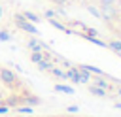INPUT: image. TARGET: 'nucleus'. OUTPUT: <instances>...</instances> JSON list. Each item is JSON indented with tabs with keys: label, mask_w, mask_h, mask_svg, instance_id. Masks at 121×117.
<instances>
[{
	"label": "nucleus",
	"mask_w": 121,
	"mask_h": 117,
	"mask_svg": "<svg viewBox=\"0 0 121 117\" xmlns=\"http://www.w3.org/2000/svg\"><path fill=\"white\" fill-rule=\"evenodd\" d=\"M117 94H119V96H121V89H117Z\"/></svg>",
	"instance_id": "nucleus-17"
},
{
	"label": "nucleus",
	"mask_w": 121,
	"mask_h": 117,
	"mask_svg": "<svg viewBox=\"0 0 121 117\" xmlns=\"http://www.w3.org/2000/svg\"><path fill=\"white\" fill-rule=\"evenodd\" d=\"M26 47L30 51H38V53H47V47L38 40V38H28L26 40Z\"/></svg>",
	"instance_id": "nucleus-2"
},
{
	"label": "nucleus",
	"mask_w": 121,
	"mask_h": 117,
	"mask_svg": "<svg viewBox=\"0 0 121 117\" xmlns=\"http://www.w3.org/2000/svg\"><path fill=\"white\" fill-rule=\"evenodd\" d=\"M45 57H47V53H38V51H32V53H30V60L36 62V64H38L40 60H43Z\"/></svg>",
	"instance_id": "nucleus-6"
},
{
	"label": "nucleus",
	"mask_w": 121,
	"mask_h": 117,
	"mask_svg": "<svg viewBox=\"0 0 121 117\" xmlns=\"http://www.w3.org/2000/svg\"><path fill=\"white\" fill-rule=\"evenodd\" d=\"M89 81H93V85H96V87H100V89H104V91H110V89H112V85H110L104 77H100V75H98V77H91Z\"/></svg>",
	"instance_id": "nucleus-4"
},
{
	"label": "nucleus",
	"mask_w": 121,
	"mask_h": 117,
	"mask_svg": "<svg viewBox=\"0 0 121 117\" xmlns=\"http://www.w3.org/2000/svg\"><path fill=\"white\" fill-rule=\"evenodd\" d=\"M57 91H62V92H72L70 87H64V85H57Z\"/></svg>",
	"instance_id": "nucleus-12"
},
{
	"label": "nucleus",
	"mask_w": 121,
	"mask_h": 117,
	"mask_svg": "<svg viewBox=\"0 0 121 117\" xmlns=\"http://www.w3.org/2000/svg\"><path fill=\"white\" fill-rule=\"evenodd\" d=\"M13 21H15V25H17L21 30H25V32H28V34H36V28L32 26V23H30V21H26L23 15H19V13H17V15L13 17Z\"/></svg>",
	"instance_id": "nucleus-1"
},
{
	"label": "nucleus",
	"mask_w": 121,
	"mask_h": 117,
	"mask_svg": "<svg viewBox=\"0 0 121 117\" xmlns=\"http://www.w3.org/2000/svg\"><path fill=\"white\" fill-rule=\"evenodd\" d=\"M51 66H53V62H51V60H47V58H43V60H40V62H38V68H40V70H49Z\"/></svg>",
	"instance_id": "nucleus-9"
},
{
	"label": "nucleus",
	"mask_w": 121,
	"mask_h": 117,
	"mask_svg": "<svg viewBox=\"0 0 121 117\" xmlns=\"http://www.w3.org/2000/svg\"><path fill=\"white\" fill-rule=\"evenodd\" d=\"M49 70H51V74H53V75H57V77H60V79H68V74H66V72H62L60 68H55V66H51Z\"/></svg>",
	"instance_id": "nucleus-7"
},
{
	"label": "nucleus",
	"mask_w": 121,
	"mask_h": 117,
	"mask_svg": "<svg viewBox=\"0 0 121 117\" xmlns=\"http://www.w3.org/2000/svg\"><path fill=\"white\" fill-rule=\"evenodd\" d=\"M117 0H98V4H100V8H108V6H113Z\"/></svg>",
	"instance_id": "nucleus-11"
},
{
	"label": "nucleus",
	"mask_w": 121,
	"mask_h": 117,
	"mask_svg": "<svg viewBox=\"0 0 121 117\" xmlns=\"http://www.w3.org/2000/svg\"><path fill=\"white\" fill-rule=\"evenodd\" d=\"M89 92L95 94V96H98V98L108 96V91H104V89H100V87H96V85H89Z\"/></svg>",
	"instance_id": "nucleus-5"
},
{
	"label": "nucleus",
	"mask_w": 121,
	"mask_h": 117,
	"mask_svg": "<svg viewBox=\"0 0 121 117\" xmlns=\"http://www.w3.org/2000/svg\"><path fill=\"white\" fill-rule=\"evenodd\" d=\"M23 17H25L26 21H30V23H40V17H38L36 13H32V11H25Z\"/></svg>",
	"instance_id": "nucleus-8"
},
{
	"label": "nucleus",
	"mask_w": 121,
	"mask_h": 117,
	"mask_svg": "<svg viewBox=\"0 0 121 117\" xmlns=\"http://www.w3.org/2000/svg\"><path fill=\"white\" fill-rule=\"evenodd\" d=\"M55 117H57V115H55Z\"/></svg>",
	"instance_id": "nucleus-18"
},
{
	"label": "nucleus",
	"mask_w": 121,
	"mask_h": 117,
	"mask_svg": "<svg viewBox=\"0 0 121 117\" xmlns=\"http://www.w3.org/2000/svg\"><path fill=\"white\" fill-rule=\"evenodd\" d=\"M0 40H9V34L6 30H0Z\"/></svg>",
	"instance_id": "nucleus-13"
},
{
	"label": "nucleus",
	"mask_w": 121,
	"mask_h": 117,
	"mask_svg": "<svg viewBox=\"0 0 121 117\" xmlns=\"http://www.w3.org/2000/svg\"><path fill=\"white\" fill-rule=\"evenodd\" d=\"M108 45H110L112 49H115L117 53H121V42H115V40H113V42H110Z\"/></svg>",
	"instance_id": "nucleus-10"
},
{
	"label": "nucleus",
	"mask_w": 121,
	"mask_h": 117,
	"mask_svg": "<svg viewBox=\"0 0 121 117\" xmlns=\"http://www.w3.org/2000/svg\"><path fill=\"white\" fill-rule=\"evenodd\" d=\"M6 111H8V108H6V106H2V108H0V113H6Z\"/></svg>",
	"instance_id": "nucleus-15"
},
{
	"label": "nucleus",
	"mask_w": 121,
	"mask_h": 117,
	"mask_svg": "<svg viewBox=\"0 0 121 117\" xmlns=\"http://www.w3.org/2000/svg\"><path fill=\"white\" fill-rule=\"evenodd\" d=\"M0 81H4L6 85H13V83H17V77H15V74L11 70L0 68Z\"/></svg>",
	"instance_id": "nucleus-3"
},
{
	"label": "nucleus",
	"mask_w": 121,
	"mask_h": 117,
	"mask_svg": "<svg viewBox=\"0 0 121 117\" xmlns=\"http://www.w3.org/2000/svg\"><path fill=\"white\" fill-rule=\"evenodd\" d=\"M51 2H55V4H59V6H62V4H66L68 0H51Z\"/></svg>",
	"instance_id": "nucleus-14"
},
{
	"label": "nucleus",
	"mask_w": 121,
	"mask_h": 117,
	"mask_svg": "<svg viewBox=\"0 0 121 117\" xmlns=\"http://www.w3.org/2000/svg\"><path fill=\"white\" fill-rule=\"evenodd\" d=\"M2 15H4V9H2V6H0V17H2Z\"/></svg>",
	"instance_id": "nucleus-16"
}]
</instances>
